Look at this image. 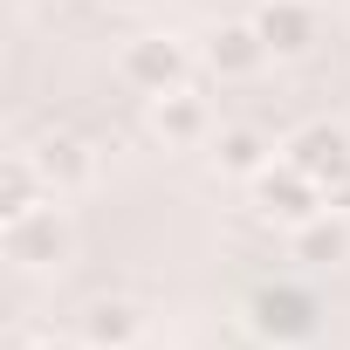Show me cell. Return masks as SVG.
<instances>
[{"label":"cell","instance_id":"cell-9","mask_svg":"<svg viewBox=\"0 0 350 350\" xmlns=\"http://www.w3.org/2000/svg\"><path fill=\"white\" fill-rule=\"evenodd\" d=\"M137 336H144V309H137V302L96 295V302L83 309V343H90V350H131Z\"/></svg>","mask_w":350,"mask_h":350},{"label":"cell","instance_id":"cell-2","mask_svg":"<svg viewBox=\"0 0 350 350\" xmlns=\"http://www.w3.org/2000/svg\"><path fill=\"white\" fill-rule=\"evenodd\" d=\"M186 69H193V49H186L179 35H137V42H124V55H117V76H124L137 96L186 90Z\"/></svg>","mask_w":350,"mask_h":350},{"label":"cell","instance_id":"cell-12","mask_svg":"<svg viewBox=\"0 0 350 350\" xmlns=\"http://www.w3.org/2000/svg\"><path fill=\"white\" fill-rule=\"evenodd\" d=\"M213 165L227 172V179H254V172L275 165V144H268L254 124H227V131L213 137Z\"/></svg>","mask_w":350,"mask_h":350},{"label":"cell","instance_id":"cell-11","mask_svg":"<svg viewBox=\"0 0 350 350\" xmlns=\"http://www.w3.org/2000/svg\"><path fill=\"white\" fill-rule=\"evenodd\" d=\"M295 261H309V268H336V261H350V213L323 206L316 220H302V227H295Z\"/></svg>","mask_w":350,"mask_h":350},{"label":"cell","instance_id":"cell-13","mask_svg":"<svg viewBox=\"0 0 350 350\" xmlns=\"http://www.w3.org/2000/svg\"><path fill=\"white\" fill-rule=\"evenodd\" d=\"M42 200H55L49 179H42V165H35L28 151H14L8 165H0V220H14V213H28V206H42Z\"/></svg>","mask_w":350,"mask_h":350},{"label":"cell","instance_id":"cell-6","mask_svg":"<svg viewBox=\"0 0 350 350\" xmlns=\"http://www.w3.org/2000/svg\"><path fill=\"white\" fill-rule=\"evenodd\" d=\"M28 158L42 165V179H49V193H55V200H62V193H83V186L96 179V151H90L83 137H69V131L35 137V144H28Z\"/></svg>","mask_w":350,"mask_h":350},{"label":"cell","instance_id":"cell-10","mask_svg":"<svg viewBox=\"0 0 350 350\" xmlns=\"http://www.w3.org/2000/svg\"><path fill=\"white\" fill-rule=\"evenodd\" d=\"M151 131L165 144H206L213 137V110L193 90H172V96H151Z\"/></svg>","mask_w":350,"mask_h":350},{"label":"cell","instance_id":"cell-3","mask_svg":"<svg viewBox=\"0 0 350 350\" xmlns=\"http://www.w3.org/2000/svg\"><path fill=\"white\" fill-rule=\"evenodd\" d=\"M247 309H254V336H268L275 350H295L316 336V295L302 282H261Z\"/></svg>","mask_w":350,"mask_h":350},{"label":"cell","instance_id":"cell-7","mask_svg":"<svg viewBox=\"0 0 350 350\" xmlns=\"http://www.w3.org/2000/svg\"><path fill=\"white\" fill-rule=\"evenodd\" d=\"M254 28H261L268 55H302L316 42V8H309V0H261Z\"/></svg>","mask_w":350,"mask_h":350},{"label":"cell","instance_id":"cell-14","mask_svg":"<svg viewBox=\"0 0 350 350\" xmlns=\"http://www.w3.org/2000/svg\"><path fill=\"white\" fill-rule=\"evenodd\" d=\"M323 200H329V206H336V213H350V172H336V179H329V186H323Z\"/></svg>","mask_w":350,"mask_h":350},{"label":"cell","instance_id":"cell-1","mask_svg":"<svg viewBox=\"0 0 350 350\" xmlns=\"http://www.w3.org/2000/svg\"><path fill=\"white\" fill-rule=\"evenodd\" d=\"M69 247H76V234H69V213L55 200L0 220V254H8L14 268H55V261H69Z\"/></svg>","mask_w":350,"mask_h":350},{"label":"cell","instance_id":"cell-8","mask_svg":"<svg viewBox=\"0 0 350 350\" xmlns=\"http://www.w3.org/2000/svg\"><path fill=\"white\" fill-rule=\"evenodd\" d=\"M261 62H268V42H261L254 21H220L206 35V69L213 76H254Z\"/></svg>","mask_w":350,"mask_h":350},{"label":"cell","instance_id":"cell-5","mask_svg":"<svg viewBox=\"0 0 350 350\" xmlns=\"http://www.w3.org/2000/svg\"><path fill=\"white\" fill-rule=\"evenodd\" d=\"M282 158H288L295 172H309L316 186H329L336 172H350V131L329 124V117H316V124H302V131L282 144Z\"/></svg>","mask_w":350,"mask_h":350},{"label":"cell","instance_id":"cell-4","mask_svg":"<svg viewBox=\"0 0 350 350\" xmlns=\"http://www.w3.org/2000/svg\"><path fill=\"white\" fill-rule=\"evenodd\" d=\"M247 186H254V213H261V220H282L288 234H295L302 220H316V213L329 206V200H323V186L309 179V172H295L288 158H275L268 172H254Z\"/></svg>","mask_w":350,"mask_h":350},{"label":"cell","instance_id":"cell-15","mask_svg":"<svg viewBox=\"0 0 350 350\" xmlns=\"http://www.w3.org/2000/svg\"><path fill=\"white\" fill-rule=\"evenodd\" d=\"M28 350H76V343H62V336H42V343H28Z\"/></svg>","mask_w":350,"mask_h":350},{"label":"cell","instance_id":"cell-16","mask_svg":"<svg viewBox=\"0 0 350 350\" xmlns=\"http://www.w3.org/2000/svg\"><path fill=\"white\" fill-rule=\"evenodd\" d=\"M110 8H144V0H110Z\"/></svg>","mask_w":350,"mask_h":350}]
</instances>
